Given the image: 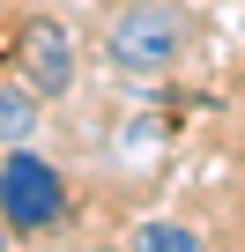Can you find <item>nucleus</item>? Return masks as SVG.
I'll return each instance as SVG.
<instances>
[{"label": "nucleus", "mask_w": 245, "mask_h": 252, "mask_svg": "<svg viewBox=\"0 0 245 252\" xmlns=\"http://www.w3.org/2000/svg\"><path fill=\"white\" fill-rule=\"evenodd\" d=\"M0 252H15V222L8 215H0Z\"/></svg>", "instance_id": "423d86ee"}, {"label": "nucleus", "mask_w": 245, "mask_h": 252, "mask_svg": "<svg viewBox=\"0 0 245 252\" xmlns=\"http://www.w3.org/2000/svg\"><path fill=\"white\" fill-rule=\"evenodd\" d=\"M186 30H193L186 8H171V0H134V8L111 15V30H104V60H111L119 74H164V67H178Z\"/></svg>", "instance_id": "f257e3e1"}, {"label": "nucleus", "mask_w": 245, "mask_h": 252, "mask_svg": "<svg viewBox=\"0 0 245 252\" xmlns=\"http://www.w3.org/2000/svg\"><path fill=\"white\" fill-rule=\"evenodd\" d=\"M0 215L15 222V237H45L67 215V178L37 156V149H8L0 156Z\"/></svg>", "instance_id": "f03ea898"}, {"label": "nucleus", "mask_w": 245, "mask_h": 252, "mask_svg": "<svg viewBox=\"0 0 245 252\" xmlns=\"http://www.w3.org/2000/svg\"><path fill=\"white\" fill-rule=\"evenodd\" d=\"M37 104H45V96H37L23 74L0 82V149H23V141L37 134Z\"/></svg>", "instance_id": "20e7f679"}, {"label": "nucleus", "mask_w": 245, "mask_h": 252, "mask_svg": "<svg viewBox=\"0 0 245 252\" xmlns=\"http://www.w3.org/2000/svg\"><path fill=\"white\" fill-rule=\"evenodd\" d=\"M15 74L52 104V96H67L74 89V30L60 23V15H30L23 30H15Z\"/></svg>", "instance_id": "7ed1b4c3"}, {"label": "nucleus", "mask_w": 245, "mask_h": 252, "mask_svg": "<svg viewBox=\"0 0 245 252\" xmlns=\"http://www.w3.org/2000/svg\"><path fill=\"white\" fill-rule=\"evenodd\" d=\"M134 252H201V230H193V222H164V215H156V222H141V230H134Z\"/></svg>", "instance_id": "39448f33"}]
</instances>
